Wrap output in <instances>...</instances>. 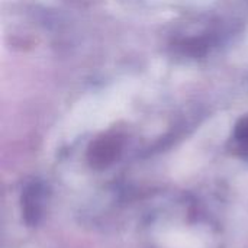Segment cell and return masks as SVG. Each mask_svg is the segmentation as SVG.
<instances>
[{
  "label": "cell",
  "instance_id": "obj_2",
  "mask_svg": "<svg viewBox=\"0 0 248 248\" xmlns=\"http://www.w3.org/2000/svg\"><path fill=\"white\" fill-rule=\"evenodd\" d=\"M44 187L39 183H31L22 193V214L29 227L39 222L44 208Z\"/></svg>",
  "mask_w": 248,
  "mask_h": 248
},
{
  "label": "cell",
  "instance_id": "obj_1",
  "mask_svg": "<svg viewBox=\"0 0 248 248\" xmlns=\"http://www.w3.org/2000/svg\"><path fill=\"white\" fill-rule=\"evenodd\" d=\"M122 140L118 135H102L94 140L87 151V158L92 167L105 169L110 166L121 154Z\"/></svg>",
  "mask_w": 248,
  "mask_h": 248
},
{
  "label": "cell",
  "instance_id": "obj_3",
  "mask_svg": "<svg viewBox=\"0 0 248 248\" xmlns=\"http://www.w3.org/2000/svg\"><path fill=\"white\" fill-rule=\"evenodd\" d=\"M234 137H235V141H237L240 150L243 151V154L248 155V116L243 118L237 124L235 131H234Z\"/></svg>",
  "mask_w": 248,
  "mask_h": 248
}]
</instances>
